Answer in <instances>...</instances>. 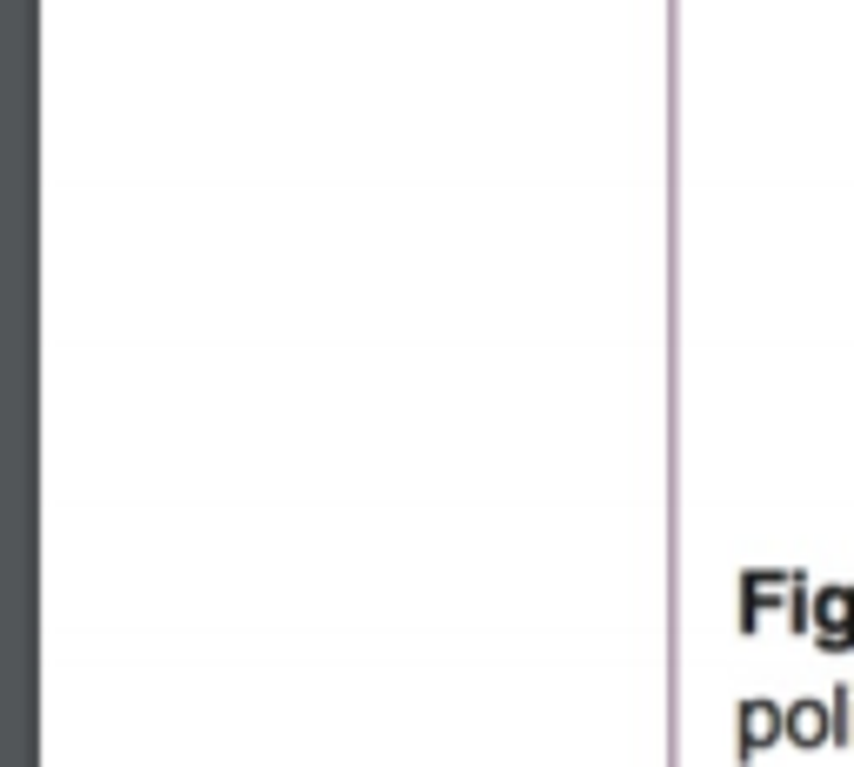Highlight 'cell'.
<instances>
[{"mask_svg": "<svg viewBox=\"0 0 854 767\" xmlns=\"http://www.w3.org/2000/svg\"><path fill=\"white\" fill-rule=\"evenodd\" d=\"M808 634H814L828 654L854 647V587H814V621H808Z\"/></svg>", "mask_w": 854, "mask_h": 767, "instance_id": "obj_1", "label": "cell"}, {"mask_svg": "<svg viewBox=\"0 0 854 767\" xmlns=\"http://www.w3.org/2000/svg\"><path fill=\"white\" fill-rule=\"evenodd\" d=\"M801 594H808V587H801V574H748V587H741V628L754 634V621H761L767 608H775V601H788V608H795Z\"/></svg>", "mask_w": 854, "mask_h": 767, "instance_id": "obj_2", "label": "cell"}, {"mask_svg": "<svg viewBox=\"0 0 854 767\" xmlns=\"http://www.w3.org/2000/svg\"><path fill=\"white\" fill-rule=\"evenodd\" d=\"M775 741H788V708H775V701H741V760L761 754V747H775Z\"/></svg>", "mask_w": 854, "mask_h": 767, "instance_id": "obj_3", "label": "cell"}, {"mask_svg": "<svg viewBox=\"0 0 854 767\" xmlns=\"http://www.w3.org/2000/svg\"><path fill=\"white\" fill-rule=\"evenodd\" d=\"M788 741L795 747H828L834 741V708L828 701H795L788 708Z\"/></svg>", "mask_w": 854, "mask_h": 767, "instance_id": "obj_4", "label": "cell"}, {"mask_svg": "<svg viewBox=\"0 0 854 767\" xmlns=\"http://www.w3.org/2000/svg\"><path fill=\"white\" fill-rule=\"evenodd\" d=\"M828 708H834V741L854 747V680H841V688L828 695Z\"/></svg>", "mask_w": 854, "mask_h": 767, "instance_id": "obj_5", "label": "cell"}]
</instances>
